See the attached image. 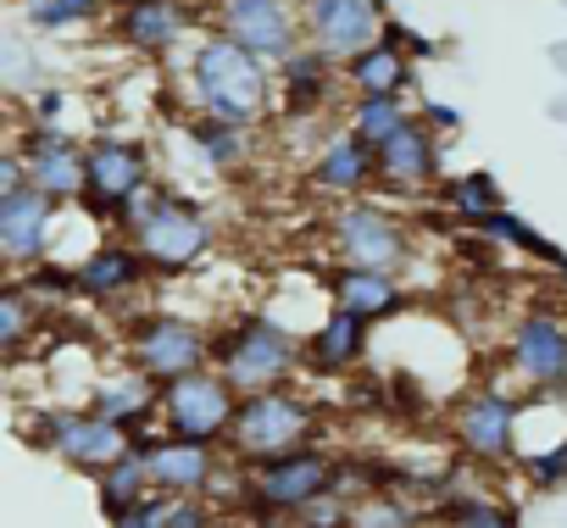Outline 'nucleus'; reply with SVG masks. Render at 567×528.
Segmentation results:
<instances>
[{"instance_id": "nucleus-30", "label": "nucleus", "mask_w": 567, "mask_h": 528, "mask_svg": "<svg viewBox=\"0 0 567 528\" xmlns=\"http://www.w3.org/2000/svg\"><path fill=\"white\" fill-rule=\"evenodd\" d=\"M45 307L7 273V284H0V351H7V362H23L29 356V334H34V318Z\"/></svg>"}, {"instance_id": "nucleus-33", "label": "nucleus", "mask_w": 567, "mask_h": 528, "mask_svg": "<svg viewBox=\"0 0 567 528\" xmlns=\"http://www.w3.org/2000/svg\"><path fill=\"white\" fill-rule=\"evenodd\" d=\"M112 0H18V12L29 29L40 34H62V29H79V23H95Z\"/></svg>"}, {"instance_id": "nucleus-10", "label": "nucleus", "mask_w": 567, "mask_h": 528, "mask_svg": "<svg viewBox=\"0 0 567 528\" xmlns=\"http://www.w3.org/2000/svg\"><path fill=\"white\" fill-rule=\"evenodd\" d=\"M517 417L523 401L495 390V384H473L451 401V445L478 462V467H512L517 462Z\"/></svg>"}, {"instance_id": "nucleus-35", "label": "nucleus", "mask_w": 567, "mask_h": 528, "mask_svg": "<svg viewBox=\"0 0 567 528\" xmlns=\"http://www.w3.org/2000/svg\"><path fill=\"white\" fill-rule=\"evenodd\" d=\"M40 307H62V301H79V268L68 256H51V261H40V268H29V273H12Z\"/></svg>"}, {"instance_id": "nucleus-1", "label": "nucleus", "mask_w": 567, "mask_h": 528, "mask_svg": "<svg viewBox=\"0 0 567 528\" xmlns=\"http://www.w3.org/2000/svg\"><path fill=\"white\" fill-rule=\"evenodd\" d=\"M123 239L145 256V268L156 279H178V273H195L200 261L212 256L217 245V222L189 200V195H173L162 178L128 200V211L117 217Z\"/></svg>"}, {"instance_id": "nucleus-39", "label": "nucleus", "mask_w": 567, "mask_h": 528, "mask_svg": "<svg viewBox=\"0 0 567 528\" xmlns=\"http://www.w3.org/2000/svg\"><path fill=\"white\" fill-rule=\"evenodd\" d=\"M417 117H423L434 134H451V128H462V112H456V106H445V101H423V106H417Z\"/></svg>"}, {"instance_id": "nucleus-27", "label": "nucleus", "mask_w": 567, "mask_h": 528, "mask_svg": "<svg viewBox=\"0 0 567 528\" xmlns=\"http://www.w3.org/2000/svg\"><path fill=\"white\" fill-rule=\"evenodd\" d=\"M95 495H101V511H106V522H123L140 500H151L156 495V484H151V467H145V451H128L123 462H112L101 478H95Z\"/></svg>"}, {"instance_id": "nucleus-3", "label": "nucleus", "mask_w": 567, "mask_h": 528, "mask_svg": "<svg viewBox=\"0 0 567 528\" xmlns=\"http://www.w3.org/2000/svg\"><path fill=\"white\" fill-rule=\"evenodd\" d=\"M212 367L234 384L239 401L261 390H290L296 373L307 367V340L267 312H245L212 334Z\"/></svg>"}, {"instance_id": "nucleus-21", "label": "nucleus", "mask_w": 567, "mask_h": 528, "mask_svg": "<svg viewBox=\"0 0 567 528\" xmlns=\"http://www.w3.org/2000/svg\"><path fill=\"white\" fill-rule=\"evenodd\" d=\"M307 178H312V189H323L334 200H362L379 184V151L362 145L351 128H340L334 139L318 145V156L307 162Z\"/></svg>"}, {"instance_id": "nucleus-24", "label": "nucleus", "mask_w": 567, "mask_h": 528, "mask_svg": "<svg viewBox=\"0 0 567 528\" xmlns=\"http://www.w3.org/2000/svg\"><path fill=\"white\" fill-rule=\"evenodd\" d=\"M329 301L362 323H384L406 312V284L395 273H368V268H334L329 273Z\"/></svg>"}, {"instance_id": "nucleus-11", "label": "nucleus", "mask_w": 567, "mask_h": 528, "mask_svg": "<svg viewBox=\"0 0 567 528\" xmlns=\"http://www.w3.org/2000/svg\"><path fill=\"white\" fill-rule=\"evenodd\" d=\"M212 34L245 45L256 62H267L272 73L307 45L301 29V7L296 0H212Z\"/></svg>"}, {"instance_id": "nucleus-17", "label": "nucleus", "mask_w": 567, "mask_h": 528, "mask_svg": "<svg viewBox=\"0 0 567 528\" xmlns=\"http://www.w3.org/2000/svg\"><path fill=\"white\" fill-rule=\"evenodd\" d=\"M12 151L23 156L29 184H34L40 195H51L56 206H62V200H79V206H84V145H79L73 134L40 128V123H34Z\"/></svg>"}, {"instance_id": "nucleus-15", "label": "nucleus", "mask_w": 567, "mask_h": 528, "mask_svg": "<svg viewBox=\"0 0 567 528\" xmlns=\"http://www.w3.org/2000/svg\"><path fill=\"white\" fill-rule=\"evenodd\" d=\"M134 451H145V467H151V484L156 495H212L217 478H223V456L217 445H195V439H173L162 423L140 428L134 434Z\"/></svg>"}, {"instance_id": "nucleus-40", "label": "nucleus", "mask_w": 567, "mask_h": 528, "mask_svg": "<svg viewBox=\"0 0 567 528\" xmlns=\"http://www.w3.org/2000/svg\"><path fill=\"white\" fill-rule=\"evenodd\" d=\"M112 528H162V495H151V500H140L123 522H112Z\"/></svg>"}, {"instance_id": "nucleus-38", "label": "nucleus", "mask_w": 567, "mask_h": 528, "mask_svg": "<svg viewBox=\"0 0 567 528\" xmlns=\"http://www.w3.org/2000/svg\"><path fill=\"white\" fill-rule=\"evenodd\" d=\"M384 34H390V40H395V45H401L412 62H429V56H440V45H434V40H423L417 29H406V23H395V18H390V29H384Z\"/></svg>"}, {"instance_id": "nucleus-16", "label": "nucleus", "mask_w": 567, "mask_h": 528, "mask_svg": "<svg viewBox=\"0 0 567 528\" xmlns=\"http://www.w3.org/2000/svg\"><path fill=\"white\" fill-rule=\"evenodd\" d=\"M56 217H62V206L51 195H40L34 184L0 195V256H7V273H29L56 256L51 250Z\"/></svg>"}, {"instance_id": "nucleus-2", "label": "nucleus", "mask_w": 567, "mask_h": 528, "mask_svg": "<svg viewBox=\"0 0 567 528\" xmlns=\"http://www.w3.org/2000/svg\"><path fill=\"white\" fill-rule=\"evenodd\" d=\"M272 68L256 62L245 45L223 40V34H200L189 51V101L200 117H223L234 128H256L267 123V112L278 106V79H267Z\"/></svg>"}, {"instance_id": "nucleus-20", "label": "nucleus", "mask_w": 567, "mask_h": 528, "mask_svg": "<svg viewBox=\"0 0 567 528\" xmlns=\"http://www.w3.org/2000/svg\"><path fill=\"white\" fill-rule=\"evenodd\" d=\"M445 178V167H440V134L423 123V117H412L390 145H379V184L384 189H395V195H423V189H434Z\"/></svg>"}, {"instance_id": "nucleus-23", "label": "nucleus", "mask_w": 567, "mask_h": 528, "mask_svg": "<svg viewBox=\"0 0 567 528\" xmlns=\"http://www.w3.org/2000/svg\"><path fill=\"white\" fill-rule=\"evenodd\" d=\"M90 412L117 423V428H128V434H140V428L162 423L156 417L162 412V384H151L140 367H117V373L90 384Z\"/></svg>"}, {"instance_id": "nucleus-22", "label": "nucleus", "mask_w": 567, "mask_h": 528, "mask_svg": "<svg viewBox=\"0 0 567 528\" xmlns=\"http://www.w3.org/2000/svg\"><path fill=\"white\" fill-rule=\"evenodd\" d=\"M73 268H79V296H84V301H101V307L128 301V296L151 279L145 256H140L128 239H106V245L84 250V256L73 261Z\"/></svg>"}, {"instance_id": "nucleus-8", "label": "nucleus", "mask_w": 567, "mask_h": 528, "mask_svg": "<svg viewBox=\"0 0 567 528\" xmlns=\"http://www.w3.org/2000/svg\"><path fill=\"white\" fill-rule=\"evenodd\" d=\"M329 245L340 268H368V273H395L412 261V234L401 217H390L379 200H340L329 211Z\"/></svg>"}, {"instance_id": "nucleus-6", "label": "nucleus", "mask_w": 567, "mask_h": 528, "mask_svg": "<svg viewBox=\"0 0 567 528\" xmlns=\"http://www.w3.org/2000/svg\"><path fill=\"white\" fill-rule=\"evenodd\" d=\"M23 428H29L34 451H51L56 462H68L73 473H90V478H101L112 462H123L134 451V434L95 417L90 406H45Z\"/></svg>"}, {"instance_id": "nucleus-5", "label": "nucleus", "mask_w": 567, "mask_h": 528, "mask_svg": "<svg viewBox=\"0 0 567 528\" xmlns=\"http://www.w3.org/2000/svg\"><path fill=\"white\" fill-rule=\"evenodd\" d=\"M340 478H346V467L323 445H307L278 462H261V467H239V500L250 517H301L318 500L346 495Z\"/></svg>"}, {"instance_id": "nucleus-25", "label": "nucleus", "mask_w": 567, "mask_h": 528, "mask_svg": "<svg viewBox=\"0 0 567 528\" xmlns=\"http://www.w3.org/2000/svg\"><path fill=\"white\" fill-rule=\"evenodd\" d=\"M412 84H417V62H412L390 34L346 68V90H351V101H379V95H401V101H406Z\"/></svg>"}, {"instance_id": "nucleus-13", "label": "nucleus", "mask_w": 567, "mask_h": 528, "mask_svg": "<svg viewBox=\"0 0 567 528\" xmlns=\"http://www.w3.org/2000/svg\"><path fill=\"white\" fill-rule=\"evenodd\" d=\"M301 29H307L312 51L351 68L362 51H373L384 40L390 7L384 0H301Z\"/></svg>"}, {"instance_id": "nucleus-14", "label": "nucleus", "mask_w": 567, "mask_h": 528, "mask_svg": "<svg viewBox=\"0 0 567 528\" xmlns=\"http://www.w3.org/2000/svg\"><path fill=\"white\" fill-rule=\"evenodd\" d=\"M506 367L528 395H567V318L550 307L523 312L506 334Z\"/></svg>"}, {"instance_id": "nucleus-28", "label": "nucleus", "mask_w": 567, "mask_h": 528, "mask_svg": "<svg viewBox=\"0 0 567 528\" xmlns=\"http://www.w3.org/2000/svg\"><path fill=\"white\" fill-rule=\"evenodd\" d=\"M184 139L200 151V162L206 167H217V173H239L245 167V156H250V128H234V123H223V117H189L184 123Z\"/></svg>"}, {"instance_id": "nucleus-36", "label": "nucleus", "mask_w": 567, "mask_h": 528, "mask_svg": "<svg viewBox=\"0 0 567 528\" xmlns=\"http://www.w3.org/2000/svg\"><path fill=\"white\" fill-rule=\"evenodd\" d=\"M445 522H456V528H517V511L495 495H451Z\"/></svg>"}, {"instance_id": "nucleus-12", "label": "nucleus", "mask_w": 567, "mask_h": 528, "mask_svg": "<svg viewBox=\"0 0 567 528\" xmlns=\"http://www.w3.org/2000/svg\"><path fill=\"white\" fill-rule=\"evenodd\" d=\"M234 412H239V395L234 384L217 373V367H200L178 384H162V428L173 439H195V445H228V428H234Z\"/></svg>"}, {"instance_id": "nucleus-7", "label": "nucleus", "mask_w": 567, "mask_h": 528, "mask_svg": "<svg viewBox=\"0 0 567 528\" xmlns=\"http://www.w3.org/2000/svg\"><path fill=\"white\" fill-rule=\"evenodd\" d=\"M123 356L151 384H178V379L212 367V334L178 312H151L123 329Z\"/></svg>"}, {"instance_id": "nucleus-19", "label": "nucleus", "mask_w": 567, "mask_h": 528, "mask_svg": "<svg viewBox=\"0 0 567 528\" xmlns=\"http://www.w3.org/2000/svg\"><path fill=\"white\" fill-rule=\"evenodd\" d=\"M272 79H278V112H284V123H312V117L334 101V90L346 84V68L329 62L323 51L301 45Z\"/></svg>"}, {"instance_id": "nucleus-29", "label": "nucleus", "mask_w": 567, "mask_h": 528, "mask_svg": "<svg viewBox=\"0 0 567 528\" xmlns=\"http://www.w3.org/2000/svg\"><path fill=\"white\" fill-rule=\"evenodd\" d=\"M412 117H417V112H412L401 95H379V101H351V106H346V128H351L362 145H373V151L390 145Z\"/></svg>"}, {"instance_id": "nucleus-18", "label": "nucleus", "mask_w": 567, "mask_h": 528, "mask_svg": "<svg viewBox=\"0 0 567 528\" xmlns=\"http://www.w3.org/2000/svg\"><path fill=\"white\" fill-rule=\"evenodd\" d=\"M112 34L128 51L167 56L184 34H195V7L189 0H123V7L112 12Z\"/></svg>"}, {"instance_id": "nucleus-37", "label": "nucleus", "mask_w": 567, "mask_h": 528, "mask_svg": "<svg viewBox=\"0 0 567 528\" xmlns=\"http://www.w3.org/2000/svg\"><path fill=\"white\" fill-rule=\"evenodd\" d=\"M162 528H217L206 495H162Z\"/></svg>"}, {"instance_id": "nucleus-42", "label": "nucleus", "mask_w": 567, "mask_h": 528, "mask_svg": "<svg viewBox=\"0 0 567 528\" xmlns=\"http://www.w3.org/2000/svg\"><path fill=\"white\" fill-rule=\"evenodd\" d=\"M434 528H456V522H434Z\"/></svg>"}, {"instance_id": "nucleus-41", "label": "nucleus", "mask_w": 567, "mask_h": 528, "mask_svg": "<svg viewBox=\"0 0 567 528\" xmlns=\"http://www.w3.org/2000/svg\"><path fill=\"white\" fill-rule=\"evenodd\" d=\"M556 279H561V296H567V268H561V273H556Z\"/></svg>"}, {"instance_id": "nucleus-9", "label": "nucleus", "mask_w": 567, "mask_h": 528, "mask_svg": "<svg viewBox=\"0 0 567 528\" xmlns=\"http://www.w3.org/2000/svg\"><path fill=\"white\" fill-rule=\"evenodd\" d=\"M156 184V162L145 139L128 134H101L84 145V211L101 222H117L134 195Z\"/></svg>"}, {"instance_id": "nucleus-4", "label": "nucleus", "mask_w": 567, "mask_h": 528, "mask_svg": "<svg viewBox=\"0 0 567 528\" xmlns=\"http://www.w3.org/2000/svg\"><path fill=\"white\" fill-rule=\"evenodd\" d=\"M323 434V417L318 406L290 384V390H261V395H245L239 412H234V428H228V456L239 467H261V462H278L290 451H307L318 445Z\"/></svg>"}, {"instance_id": "nucleus-43", "label": "nucleus", "mask_w": 567, "mask_h": 528, "mask_svg": "<svg viewBox=\"0 0 567 528\" xmlns=\"http://www.w3.org/2000/svg\"><path fill=\"white\" fill-rule=\"evenodd\" d=\"M296 7H301V0H296Z\"/></svg>"}, {"instance_id": "nucleus-26", "label": "nucleus", "mask_w": 567, "mask_h": 528, "mask_svg": "<svg viewBox=\"0 0 567 528\" xmlns=\"http://www.w3.org/2000/svg\"><path fill=\"white\" fill-rule=\"evenodd\" d=\"M368 329L362 318L329 307V318L307 334V373H351L368 362Z\"/></svg>"}, {"instance_id": "nucleus-31", "label": "nucleus", "mask_w": 567, "mask_h": 528, "mask_svg": "<svg viewBox=\"0 0 567 528\" xmlns=\"http://www.w3.org/2000/svg\"><path fill=\"white\" fill-rule=\"evenodd\" d=\"M440 200H445L462 222H473V228H484L495 211H506V206H501L495 173H462V178H451V184L440 189Z\"/></svg>"}, {"instance_id": "nucleus-32", "label": "nucleus", "mask_w": 567, "mask_h": 528, "mask_svg": "<svg viewBox=\"0 0 567 528\" xmlns=\"http://www.w3.org/2000/svg\"><path fill=\"white\" fill-rule=\"evenodd\" d=\"M478 234H484L489 245H512V250H523V256H534V261H545V268H556V273L567 268V250H561L556 239H545V234H534V228H528V222H523L517 211H495V217H489V222H484Z\"/></svg>"}, {"instance_id": "nucleus-34", "label": "nucleus", "mask_w": 567, "mask_h": 528, "mask_svg": "<svg viewBox=\"0 0 567 528\" xmlns=\"http://www.w3.org/2000/svg\"><path fill=\"white\" fill-rule=\"evenodd\" d=\"M346 528H417V506L401 489H368L362 500H351Z\"/></svg>"}]
</instances>
